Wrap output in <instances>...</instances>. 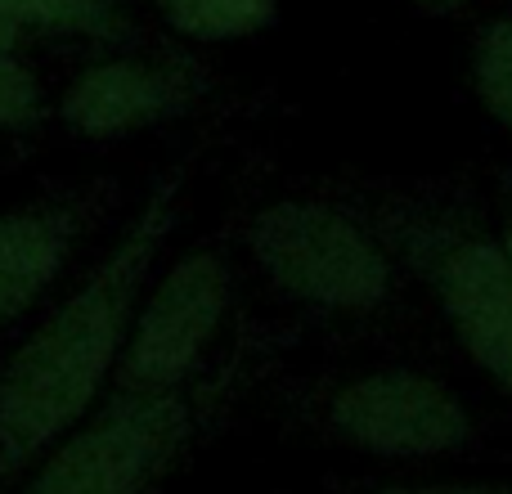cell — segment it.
<instances>
[{
  "label": "cell",
  "instance_id": "obj_10",
  "mask_svg": "<svg viewBox=\"0 0 512 494\" xmlns=\"http://www.w3.org/2000/svg\"><path fill=\"white\" fill-rule=\"evenodd\" d=\"M158 18L194 45H230L274 27L279 0H153Z\"/></svg>",
  "mask_w": 512,
  "mask_h": 494
},
{
  "label": "cell",
  "instance_id": "obj_6",
  "mask_svg": "<svg viewBox=\"0 0 512 494\" xmlns=\"http://www.w3.org/2000/svg\"><path fill=\"white\" fill-rule=\"evenodd\" d=\"M234 292L239 274L230 252L216 243L189 247L167 274H153L113 387L189 391L221 346V333L234 315Z\"/></svg>",
  "mask_w": 512,
  "mask_h": 494
},
{
  "label": "cell",
  "instance_id": "obj_11",
  "mask_svg": "<svg viewBox=\"0 0 512 494\" xmlns=\"http://www.w3.org/2000/svg\"><path fill=\"white\" fill-rule=\"evenodd\" d=\"M468 77L477 104L512 135V9L477 27L468 50Z\"/></svg>",
  "mask_w": 512,
  "mask_h": 494
},
{
  "label": "cell",
  "instance_id": "obj_4",
  "mask_svg": "<svg viewBox=\"0 0 512 494\" xmlns=\"http://www.w3.org/2000/svg\"><path fill=\"white\" fill-rule=\"evenodd\" d=\"M252 270L279 301L319 319L364 324L400 306L409 274L351 198H279L243 230Z\"/></svg>",
  "mask_w": 512,
  "mask_h": 494
},
{
  "label": "cell",
  "instance_id": "obj_1",
  "mask_svg": "<svg viewBox=\"0 0 512 494\" xmlns=\"http://www.w3.org/2000/svg\"><path fill=\"white\" fill-rule=\"evenodd\" d=\"M185 189V162L162 171L144 203L126 216L113 247L0 364V486L23 477L113 387L153 265L185 212Z\"/></svg>",
  "mask_w": 512,
  "mask_h": 494
},
{
  "label": "cell",
  "instance_id": "obj_15",
  "mask_svg": "<svg viewBox=\"0 0 512 494\" xmlns=\"http://www.w3.org/2000/svg\"><path fill=\"white\" fill-rule=\"evenodd\" d=\"M27 41H32V36H27L23 27H14V23H5V18H0V54H5V50H27Z\"/></svg>",
  "mask_w": 512,
  "mask_h": 494
},
{
  "label": "cell",
  "instance_id": "obj_14",
  "mask_svg": "<svg viewBox=\"0 0 512 494\" xmlns=\"http://www.w3.org/2000/svg\"><path fill=\"white\" fill-rule=\"evenodd\" d=\"M490 216H495L499 243H504L512 261V171H495V189H490Z\"/></svg>",
  "mask_w": 512,
  "mask_h": 494
},
{
  "label": "cell",
  "instance_id": "obj_16",
  "mask_svg": "<svg viewBox=\"0 0 512 494\" xmlns=\"http://www.w3.org/2000/svg\"><path fill=\"white\" fill-rule=\"evenodd\" d=\"M423 14H441V18H450V14H463V9L472 5V0H414Z\"/></svg>",
  "mask_w": 512,
  "mask_h": 494
},
{
  "label": "cell",
  "instance_id": "obj_2",
  "mask_svg": "<svg viewBox=\"0 0 512 494\" xmlns=\"http://www.w3.org/2000/svg\"><path fill=\"white\" fill-rule=\"evenodd\" d=\"M409 283L427 292L463 360L512 409V261L468 180H409L351 198Z\"/></svg>",
  "mask_w": 512,
  "mask_h": 494
},
{
  "label": "cell",
  "instance_id": "obj_5",
  "mask_svg": "<svg viewBox=\"0 0 512 494\" xmlns=\"http://www.w3.org/2000/svg\"><path fill=\"white\" fill-rule=\"evenodd\" d=\"M198 432L189 391H122L59 436L14 494H153Z\"/></svg>",
  "mask_w": 512,
  "mask_h": 494
},
{
  "label": "cell",
  "instance_id": "obj_13",
  "mask_svg": "<svg viewBox=\"0 0 512 494\" xmlns=\"http://www.w3.org/2000/svg\"><path fill=\"white\" fill-rule=\"evenodd\" d=\"M342 494H512L499 477H409V481H360Z\"/></svg>",
  "mask_w": 512,
  "mask_h": 494
},
{
  "label": "cell",
  "instance_id": "obj_9",
  "mask_svg": "<svg viewBox=\"0 0 512 494\" xmlns=\"http://www.w3.org/2000/svg\"><path fill=\"white\" fill-rule=\"evenodd\" d=\"M0 18L27 36H77L99 45H135L140 36L126 0H0Z\"/></svg>",
  "mask_w": 512,
  "mask_h": 494
},
{
  "label": "cell",
  "instance_id": "obj_7",
  "mask_svg": "<svg viewBox=\"0 0 512 494\" xmlns=\"http://www.w3.org/2000/svg\"><path fill=\"white\" fill-rule=\"evenodd\" d=\"M216 95V77L189 54L113 45L63 86L54 117L77 140L113 144L185 122Z\"/></svg>",
  "mask_w": 512,
  "mask_h": 494
},
{
  "label": "cell",
  "instance_id": "obj_17",
  "mask_svg": "<svg viewBox=\"0 0 512 494\" xmlns=\"http://www.w3.org/2000/svg\"><path fill=\"white\" fill-rule=\"evenodd\" d=\"M504 5H508V9H512V0H504Z\"/></svg>",
  "mask_w": 512,
  "mask_h": 494
},
{
  "label": "cell",
  "instance_id": "obj_8",
  "mask_svg": "<svg viewBox=\"0 0 512 494\" xmlns=\"http://www.w3.org/2000/svg\"><path fill=\"white\" fill-rule=\"evenodd\" d=\"M81 234L86 207L77 198H36L0 212V333L50 297Z\"/></svg>",
  "mask_w": 512,
  "mask_h": 494
},
{
  "label": "cell",
  "instance_id": "obj_12",
  "mask_svg": "<svg viewBox=\"0 0 512 494\" xmlns=\"http://www.w3.org/2000/svg\"><path fill=\"white\" fill-rule=\"evenodd\" d=\"M50 117L41 72L23 50L0 54V135H27Z\"/></svg>",
  "mask_w": 512,
  "mask_h": 494
},
{
  "label": "cell",
  "instance_id": "obj_3",
  "mask_svg": "<svg viewBox=\"0 0 512 494\" xmlns=\"http://www.w3.org/2000/svg\"><path fill=\"white\" fill-rule=\"evenodd\" d=\"M301 423L319 441L378 463L490 459L504 450V427L450 378L414 360H378L324 378L301 400Z\"/></svg>",
  "mask_w": 512,
  "mask_h": 494
}]
</instances>
